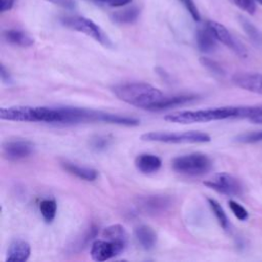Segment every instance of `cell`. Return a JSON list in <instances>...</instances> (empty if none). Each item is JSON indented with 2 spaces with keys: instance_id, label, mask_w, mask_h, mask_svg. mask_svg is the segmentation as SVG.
Segmentation results:
<instances>
[{
  "instance_id": "cell-1",
  "label": "cell",
  "mask_w": 262,
  "mask_h": 262,
  "mask_svg": "<svg viewBox=\"0 0 262 262\" xmlns=\"http://www.w3.org/2000/svg\"><path fill=\"white\" fill-rule=\"evenodd\" d=\"M112 91L120 100L150 112H156L158 104L167 96L159 88L144 82L117 84Z\"/></svg>"
},
{
  "instance_id": "cell-2",
  "label": "cell",
  "mask_w": 262,
  "mask_h": 262,
  "mask_svg": "<svg viewBox=\"0 0 262 262\" xmlns=\"http://www.w3.org/2000/svg\"><path fill=\"white\" fill-rule=\"evenodd\" d=\"M238 117V106H223L198 111H181L167 115L164 119L171 123L191 124V123H205L210 121L236 119Z\"/></svg>"
},
{
  "instance_id": "cell-3",
  "label": "cell",
  "mask_w": 262,
  "mask_h": 262,
  "mask_svg": "<svg viewBox=\"0 0 262 262\" xmlns=\"http://www.w3.org/2000/svg\"><path fill=\"white\" fill-rule=\"evenodd\" d=\"M212 160L205 154L191 152L173 159L172 168L179 174L186 176H201L212 169Z\"/></svg>"
},
{
  "instance_id": "cell-4",
  "label": "cell",
  "mask_w": 262,
  "mask_h": 262,
  "mask_svg": "<svg viewBox=\"0 0 262 262\" xmlns=\"http://www.w3.org/2000/svg\"><path fill=\"white\" fill-rule=\"evenodd\" d=\"M143 141L164 142V143H206L211 141V136L201 131L185 132H163L152 131L141 135Z\"/></svg>"
},
{
  "instance_id": "cell-5",
  "label": "cell",
  "mask_w": 262,
  "mask_h": 262,
  "mask_svg": "<svg viewBox=\"0 0 262 262\" xmlns=\"http://www.w3.org/2000/svg\"><path fill=\"white\" fill-rule=\"evenodd\" d=\"M134 206L141 214L147 216H162L169 212L174 204L173 199L167 194L151 193L137 195L133 200Z\"/></svg>"
},
{
  "instance_id": "cell-6",
  "label": "cell",
  "mask_w": 262,
  "mask_h": 262,
  "mask_svg": "<svg viewBox=\"0 0 262 262\" xmlns=\"http://www.w3.org/2000/svg\"><path fill=\"white\" fill-rule=\"evenodd\" d=\"M60 21L64 27L70 28L74 31L83 33V34L93 38L95 41L99 42L103 46L110 47L112 45L111 40L104 34V32L95 23H93L89 18H86L84 16L74 15V16L62 17L60 19Z\"/></svg>"
},
{
  "instance_id": "cell-7",
  "label": "cell",
  "mask_w": 262,
  "mask_h": 262,
  "mask_svg": "<svg viewBox=\"0 0 262 262\" xmlns=\"http://www.w3.org/2000/svg\"><path fill=\"white\" fill-rule=\"evenodd\" d=\"M204 184L219 193L229 196H239L244 192V186L239 179L226 172L215 174L204 181Z\"/></svg>"
},
{
  "instance_id": "cell-8",
  "label": "cell",
  "mask_w": 262,
  "mask_h": 262,
  "mask_svg": "<svg viewBox=\"0 0 262 262\" xmlns=\"http://www.w3.org/2000/svg\"><path fill=\"white\" fill-rule=\"evenodd\" d=\"M126 243L113 242L106 238L94 239L91 244L90 256L94 261L102 262L121 255L127 248Z\"/></svg>"
},
{
  "instance_id": "cell-9",
  "label": "cell",
  "mask_w": 262,
  "mask_h": 262,
  "mask_svg": "<svg viewBox=\"0 0 262 262\" xmlns=\"http://www.w3.org/2000/svg\"><path fill=\"white\" fill-rule=\"evenodd\" d=\"M210 31L213 33L215 38L227 46L229 49H231L235 54H237L239 57H247V50L246 48L234 39V37L230 34V32L221 24L215 21V20H208L206 25Z\"/></svg>"
},
{
  "instance_id": "cell-10",
  "label": "cell",
  "mask_w": 262,
  "mask_h": 262,
  "mask_svg": "<svg viewBox=\"0 0 262 262\" xmlns=\"http://www.w3.org/2000/svg\"><path fill=\"white\" fill-rule=\"evenodd\" d=\"M34 152V145L28 140H8L2 144L3 157L8 161H19Z\"/></svg>"
},
{
  "instance_id": "cell-11",
  "label": "cell",
  "mask_w": 262,
  "mask_h": 262,
  "mask_svg": "<svg viewBox=\"0 0 262 262\" xmlns=\"http://www.w3.org/2000/svg\"><path fill=\"white\" fill-rule=\"evenodd\" d=\"M232 83L244 90L262 94V74L237 73L232 77Z\"/></svg>"
},
{
  "instance_id": "cell-12",
  "label": "cell",
  "mask_w": 262,
  "mask_h": 262,
  "mask_svg": "<svg viewBox=\"0 0 262 262\" xmlns=\"http://www.w3.org/2000/svg\"><path fill=\"white\" fill-rule=\"evenodd\" d=\"M97 231H98V227L94 224L91 223L89 224L84 230L83 232H81L68 247L67 251L70 254H78L81 251H83L85 248L88 247V245L90 243H93L94 238L97 235Z\"/></svg>"
},
{
  "instance_id": "cell-13",
  "label": "cell",
  "mask_w": 262,
  "mask_h": 262,
  "mask_svg": "<svg viewBox=\"0 0 262 262\" xmlns=\"http://www.w3.org/2000/svg\"><path fill=\"white\" fill-rule=\"evenodd\" d=\"M31 255L30 244L24 239H14L8 247L6 261L25 262Z\"/></svg>"
},
{
  "instance_id": "cell-14",
  "label": "cell",
  "mask_w": 262,
  "mask_h": 262,
  "mask_svg": "<svg viewBox=\"0 0 262 262\" xmlns=\"http://www.w3.org/2000/svg\"><path fill=\"white\" fill-rule=\"evenodd\" d=\"M134 165L142 174H152L160 170L162 160L152 154H140L135 158Z\"/></svg>"
},
{
  "instance_id": "cell-15",
  "label": "cell",
  "mask_w": 262,
  "mask_h": 262,
  "mask_svg": "<svg viewBox=\"0 0 262 262\" xmlns=\"http://www.w3.org/2000/svg\"><path fill=\"white\" fill-rule=\"evenodd\" d=\"M134 236L139 246L146 251L154 249L157 244V233L150 226L145 224L138 225L134 228Z\"/></svg>"
},
{
  "instance_id": "cell-16",
  "label": "cell",
  "mask_w": 262,
  "mask_h": 262,
  "mask_svg": "<svg viewBox=\"0 0 262 262\" xmlns=\"http://www.w3.org/2000/svg\"><path fill=\"white\" fill-rule=\"evenodd\" d=\"M196 46L201 52L212 53L217 48V39L206 26V28H201L195 33Z\"/></svg>"
},
{
  "instance_id": "cell-17",
  "label": "cell",
  "mask_w": 262,
  "mask_h": 262,
  "mask_svg": "<svg viewBox=\"0 0 262 262\" xmlns=\"http://www.w3.org/2000/svg\"><path fill=\"white\" fill-rule=\"evenodd\" d=\"M60 165L68 173L75 175L76 177L85 181H94L98 176L97 171L90 167L80 166L69 161H63L60 163Z\"/></svg>"
},
{
  "instance_id": "cell-18",
  "label": "cell",
  "mask_w": 262,
  "mask_h": 262,
  "mask_svg": "<svg viewBox=\"0 0 262 262\" xmlns=\"http://www.w3.org/2000/svg\"><path fill=\"white\" fill-rule=\"evenodd\" d=\"M5 41L18 47H30L34 44V39L26 32L17 29H9L3 32Z\"/></svg>"
},
{
  "instance_id": "cell-19",
  "label": "cell",
  "mask_w": 262,
  "mask_h": 262,
  "mask_svg": "<svg viewBox=\"0 0 262 262\" xmlns=\"http://www.w3.org/2000/svg\"><path fill=\"white\" fill-rule=\"evenodd\" d=\"M103 238L128 244V233L125 227L121 224H112L107 226L102 232Z\"/></svg>"
},
{
  "instance_id": "cell-20",
  "label": "cell",
  "mask_w": 262,
  "mask_h": 262,
  "mask_svg": "<svg viewBox=\"0 0 262 262\" xmlns=\"http://www.w3.org/2000/svg\"><path fill=\"white\" fill-rule=\"evenodd\" d=\"M238 19L243 30L245 31L251 42L257 47L262 46V33L244 16H238Z\"/></svg>"
},
{
  "instance_id": "cell-21",
  "label": "cell",
  "mask_w": 262,
  "mask_h": 262,
  "mask_svg": "<svg viewBox=\"0 0 262 262\" xmlns=\"http://www.w3.org/2000/svg\"><path fill=\"white\" fill-rule=\"evenodd\" d=\"M139 15V9L135 6L123 10L115 11L112 14V19L118 24H131L134 23Z\"/></svg>"
},
{
  "instance_id": "cell-22",
  "label": "cell",
  "mask_w": 262,
  "mask_h": 262,
  "mask_svg": "<svg viewBox=\"0 0 262 262\" xmlns=\"http://www.w3.org/2000/svg\"><path fill=\"white\" fill-rule=\"evenodd\" d=\"M39 211L43 217V219L50 223L54 220L57 211V204L54 199H45L39 204Z\"/></svg>"
},
{
  "instance_id": "cell-23",
  "label": "cell",
  "mask_w": 262,
  "mask_h": 262,
  "mask_svg": "<svg viewBox=\"0 0 262 262\" xmlns=\"http://www.w3.org/2000/svg\"><path fill=\"white\" fill-rule=\"evenodd\" d=\"M208 203L209 206L213 212V214L215 215L218 223L220 224V226L224 229V230H228L229 228V220L223 210V208L221 207V205L214 199H208Z\"/></svg>"
},
{
  "instance_id": "cell-24",
  "label": "cell",
  "mask_w": 262,
  "mask_h": 262,
  "mask_svg": "<svg viewBox=\"0 0 262 262\" xmlns=\"http://www.w3.org/2000/svg\"><path fill=\"white\" fill-rule=\"evenodd\" d=\"M113 138L110 135H94L89 139V146L94 151H103L112 144Z\"/></svg>"
},
{
  "instance_id": "cell-25",
  "label": "cell",
  "mask_w": 262,
  "mask_h": 262,
  "mask_svg": "<svg viewBox=\"0 0 262 262\" xmlns=\"http://www.w3.org/2000/svg\"><path fill=\"white\" fill-rule=\"evenodd\" d=\"M200 61L203 64V67H205L208 71H210L214 75L223 76L225 74L223 68L217 61H215L209 57H201Z\"/></svg>"
},
{
  "instance_id": "cell-26",
  "label": "cell",
  "mask_w": 262,
  "mask_h": 262,
  "mask_svg": "<svg viewBox=\"0 0 262 262\" xmlns=\"http://www.w3.org/2000/svg\"><path fill=\"white\" fill-rule=\"evenodd\" d=\"M235 140L241 143H256L262 141V130L243 133L236 136Z\"/></svg>"
},
{
  "instance_id": "cell-27",
  "label": "cell",
  "mask_w": 262,
  "mask_h": 262,
  "mask_svg": "<svg viewBox=\"0 0 262 262\" xmlns=\"http://www.w3.org/2000/svg\"><path fill=\"white\" fill-rule=\"evenodd\" d=\"M228 205H229L230 210L232 211V213L234 214V216H235L238 220L245 221V220L248 219V217H249L248 211H247L242 205H239L237 202H235V201H233V200H230V201L228 202Z\"/></svg>"
},
{
  "instance_id": "cell-28",
  "label": "cell",
  "mask_w": 262,
  "mask_h": 262,
  "mask_svg": "<svg viewBox=\"0 0 262 262\" xmlns=\"http://www.w3.org/2000/svg\"><path fill=\"white\" fill-rule=\"evenodd\" d=\"M179 1L184 5L186 10L189 12L191 17L193 18V20H195V21H200L201 20L200 12H199V10H198L193 0H179Z\"/></svg>"
},
{
  "instance_id": "cell-29",
  "label": "cell",
  "mask_w": 262,
  "mask_h": 262,
  "mask_svg": "<svg viewBox=\"0 0 262 262\" xmlns=\"http://www.w3.org/2000/svg\"><path fill=\"white\" fill-rule=\"evenodd\" d=\"M233 1L239 8H242L246 12H248L250 14L255 13V11H256L255 0H233Z\"/></svg>"
},
{
  "instance_id": "cell-30",
  "label": "cell",
  "mask_w": 262,
  "mask_h": 262,
  "mask_svg": "<svg viewBox=\"0 0 262 262\" xmlns=\"http://www.w3.org/2000/svg\"><path fill=\"white\" fill-rule=\"evenodd\" d=\"M47 2L53 3L55 5H58L62 8H67V9H76L77 8V4L75 0H45Z\"/></svg>"
},
{
  "instance_id": "cell-31",
  "label": "cell",
  "mask_w": 262,
  "mask_h": 262,
  "mask_svg": "<svg viewBox=\"0 0 262 262\" xmlns=\"http://www.w3.org/2000/svg\"><path fill=\"white\" fill-rule=\"evenodd\" d=\"M0 78H1V81L3 82V84H6V85L12 84V82H13L11 74L5 68V66L3 63H1V66H0Z\"/></svg>"
},
{
  "instance_id": "cell-32",
  "label": "cell",
  "mask_w": 262,
  "mask_h": 262,
  "mask_svg": "<svg viewBox=\"0 0 262 262\" xmlns=\"http://www.w3.org/2000/svg\"><path fill=\"white\" fill-rule=\"evenodd\" d=\"M15 0H1V12L10 10L14 5Z\"/></svg>"
},
{
  "instance_id": "cell-33",
  "label": "cell",
  "mask_w": 262,
  "mask_h": 262,
  "mask_svg": "<svg viewBox=\"0 0 262 262\" xmlns=\"http://www.w3.org/2000/svg\"><path fill=\"white\" fill-rule=\"evenodd\" d=\"M132 0H108L106 2L107 5L113 6V7H120L123 5H126L128 3H130Z\"/></svg>"
},
{
  "instance_id": "cell-34",
  "label": "cell",
  "mask_w": 262,
  "mask_h": 262,
  "mask_svg": "<svg viewBox=\"0 0 262 262\" xmlns=\"http://www.w3.org/2000/svg\"><path fill=\"white\" fill-rule=\"evenodd\" d=\"M249 120L252 123H254V124H262V114L257 115V116H255V117H253V118H251Z\"/></svg>"
},
{
  "instance_id": "cell-35",
  "label": "cell",
  "mask_w": 262,
  "mask_h": 262,
  "mask_svg": "<svg viewBox=\"0 0 262 262\" xmlns=\"http://www.w3.org/2000/svg\"><path fill=\"white\" fill-rule=\"evenodd\" d=\"M96 1H99V2H104V3H106L108 0H96Z\"/></svg>"
},
{
  "instance_id": "cell-36",
  "label": "cell",
  "mask_w": 262,
  "mask_h": 262,
  "mask_svg": "<svg viewBox=\"0 0 262 262\" xmlns=\"http://www.w3.org/2000/svg\"><path fill=\"white\" fill-rule=\"evenodd\" d=\"M255 1H257L259 4H261V5H262V0H255Z\"/></svg>"
}]
</instances>
